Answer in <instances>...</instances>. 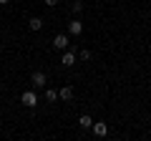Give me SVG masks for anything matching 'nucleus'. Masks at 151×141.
<instances>
[{"instance_id": "1", "label": "nucleus", "mask_w": 151, "mask_h": 141, "mask_svg": "<svg viewBox=\"0 0 151 141\" xmlns=\"http://www.w3.org/2000/svg\"><path fill=\"white\" fill-rule=\"evenodd\" d=\"M20 103H25L28 109H33V106H38V93L33 91V88H28V91H23V96H20Z\"/></svg>"}, {"instance_id": "2", "label": "nucleus", "mask_w": 151, "mask_h": 141, "mask_svg": "<svg viewBox=\"0 0 151 141\" xmlns=\"http://www.w3.org/2000/svg\"><path fill=\"white\" fill-rule=\"evenodd\" d=\"M45 83H48V78H45L43 70H35V73L30 76V86L33 88H45Z\"/></svg>"}, {"instance_id": "3", "label": "nucleus", "mask_w": 151, "mask_h": 141, "mask_svg": "<svg viewBox=\"0 0 151 141\" xmlns=\"http://www.w3.org/2000/svg\"><path fill=\"white\" fill-rule=\"evenodd\" d=\"M68 45H70V40H68L65 33H58V35L53 38V48H55V50H65Z\"/></svg>"}, {"instance_id": "4", "label": "nucleus", "mask_w": 151, "mask_h": 141, "mask_svg": "<svg viewBox=\"0 0 151 141\" xmlns=\"http://www.w3.org/2000/svg\"><path fill=\"white\" fill-rule=\"evenodd\" d=\"M60 63H63L65 68H70V65L76 63V53H73L70 48H65V50H63V55H60Z\"/></svg>"}, {"instance_id": "5", "label": "nucleus", "mask_w": 151, "mask_h": 141, "mask_svg": "<svg viewBox=\"0 0 151 141\" xmlns=\"http://www.w3.org/2000/svg\"><path fill=\"white\" fill-rule=\"evenodd\" d=\"M68 33H70V35H81V33H83V23L78 20V18H73V20L68 23Z\"/></svg>"}, {"instance_id": "6", "label": "nucleus", "mask_w": 151, "mask_h": 141, "mask_svg": "<svg viewBox=\"0 0 151 141\" xmlns=\"http://www.w3.org/2000/svg\"><path fill=\"white\" fill-rule=\"evenodd\" d=\"M93 134H96L98 139H103V136L108 134V126H106V121H93Z\"/></svg>"}, {"instance_id": "7", "label": "nucleus", "mask_w": 151, "mask_h": 141, "mask_svg": "<svg viewBox=\"0 0 151 141\" xmlns=\"http://www.w3.org/2000/svg\"><path fill=\"white\" fill-rule=\"evenodd\" d=\"M78 126H81L83 131H88V129H93V119H91V116H88V114H83L81 119H78Z\"/></svg>"}, {"instance_id": "8", "label": "nucleus", "mask_w": 151, "mask_h": 141, "mask_svg": "<svg viewBox=\"0 0 151 141\" xmlns=\"http://www.w3.org/2000/svg\"><path fill=\"white\" fill-rule=\"evenodd\" d=\"M28 28H30V30H40V28H43V18L33 15L30 20H28Z\"/></svg>"}, {"instance_id": "9", "label": "nucleus", "mask_w": 151, "mask_h": 141, "mask_svg": "<svg viewBox=\"0 0 151 141\" xmlns=\"http://www.w3.org/2000/svg\"><path fill=\"white\" fill-rule=\"evenodd\" d=\"M58 98H60V93L55 91V88H45V101H48V103H55Z\"/></svg>"}, {"instance_id": "10", "label": "nucleus", "mask_w": 151, "mask_h": 141, "mask_svg": "<svg viewBox=\"0 0 151 141\" xmlns=\"http://www.w3.org/2000/svg\"><path fill=\"white\" fill-rule=\"evenodd\" d=\"M58 93H60V98H63V101H70V98H73V88H70V86H63Z\"/></svg>"}, {"instance_id": "11", "label": "nucleus", "mask_w": 151, "mask_h": 141, "mask_svg": "<svg viewBox=\"0 0 151 141\" xmlns=\"http://www.w3.org/2000/svg\"><path fill=\"white\" fill-rule=\"evenodd\" d=\"M78 58H81L83 63H88V60L93 58V53H91V50H88V48H81V53H78Z\"/></svg>"}, {"instance_id": "12", "label": "nucleus", "mask_w": 151, "mask_h": 141, "mask_svg": "<svg viewBox=\"0 0 151 141\" xmlns=\"http://www.w3.org/2000/svg\"><path fill=\"white\" fill-rule=\"evenodd\" d=\"M70 8H73L76 15H78V13H83V3H81V0H73V5H70Z\"/></svg>"}, {"instance_id": "13", "label": "nucleus", "mask_w": 151, "mask_h": 141, "mask_svg": "<svg viewBox=\"0 0 151 141\" xmlns=\"http://www.w3.org/2000/svg\"><path fill=\"white\" fill-rule=\"evenodd\" d=\"M58 3H60V0H45V5H48V8H55Z\"/></svg>"}, {"instance_id": "14", "label": "nucleus", "mask_w": 151, "mask_h": 141, "mask_svg": "<svg viewBox=\"0 0 151 141\" xmlns=\"http://www.w3.org/2000/svg\"><path fill=\"white\" fill-rule=\"evenodd\" d=\"M0 3H3V5H8V3H10V0H0Z\"/></svg>"}]
</instances>
